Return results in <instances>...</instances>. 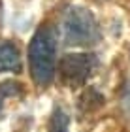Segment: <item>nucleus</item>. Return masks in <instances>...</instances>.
Listing matches in <instances>:
<instances>
[{"instance_id": "6", "label": "nucleus", "mask_w": 130, "mask_h": 132, "mask_svg": "<svg viewBox=\"0 0 130 132\" xmlns=\"http://www.w3.org/2000/svg\"><path fill=\"white\" fill-rule=\"evenodd\" d=\"M23 93V87L19 85V83L15 81H6L0 85V110H2V102L6 98H11V96H17V94Z\"/></svg>"}, {"instance_id": "5", "label": "nucleus", "mask_w": 130, "mask_h": 132, "mask_svg": "<svg viewBox=\"0 0 130 132\" xmlns=\"http://www.w3.org/2000/svg\"><path fill=\"white\" fill-rule=\"evenodd\" d=\"M68 125H70L68 113L64 110H60V108H55V111L51 115V121H49V132H70Z\"/></svg>"}, {"instance_id": "3", "label": "nucleus", "mask_w": 130, "mask_h": 132, "mask_svg": "<svg viewBox=\"0 0 130 132\" xmlns=\"http://www.w3.org/2000/svg\"><path fill=\"white\" fill-rule=\"evenodd\" d=\"M96 66V57L92 53H68L58 64L60 79L70 87H79L89 79Z\"/></svg>"}, {"instance_id": "4", "label": "nucleus", "mask_w": 130, "mask_h": 132, "mask_svg": "<svg viewBox=\"0 0 130 132\" xmlns=\"http://www.w3.org/2000/svg\"><path fill=\"white\" fill-rule=\"evenodd\" d=\"M21 53L13 42L0 40V72H19Z\"/></svg>"}, {"instance_id": "2", "label": "nucleus", "mask_w": 130, "mask_h": 132, "mask_svg": "<svg viewBox=\"0 0 130 132\" xmlns=\"http://www.w3.org/2000/svg\"><path fill=\"white\" fill-rule=\"evenodd\" d=\"M64 38L70 45H92L100 38L94 15L83 6H72L64 17Z\"/></svg>"}, {"instance_id": "1", "label": "nucleus", "mask_w": 130, "mask_h": 132, "mask_svg": "<svg viewBox=\"0 0 130 132\" xmlns=\"http://www.w3.org/2000/svg\"><path fill=\"white\" fill-rule=\"evenodd\" d=\"M28 66L38 87H47L53 83L57 68V40L49 25H42L34 32L28 45Z\"/></svg>"}]
</instances>
